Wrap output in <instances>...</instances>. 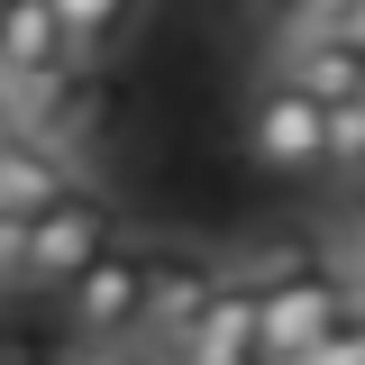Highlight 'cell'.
<instances>
[{"label":"cell","instance_id":"obj_8","mask_svg":"<svg viewBox=\"0 0 365 365\" xmlns=\"http://www.w3.org/2000/svg\"><path fill=\"white\" fill-rule=\"evenodd\" d=\"M55 19H64L73 55H110V46L146 19V0H55Z\"/></svg>","mask_w":365,"mask_h":365},{"label":"cell","instance_id":"obj_7","mask_svg":"<svg viewBox=\"0 0 365 365\" xmlns=\"http://www.w3.org/2000/svg\"><path fill=\"white\" fill-rule=\"evenodd\" d=\"M274 73H283L292 91H311L319 110H338V101H356V91H365V46H347V37L274 46Z\"/></svg>","mask_w":365,"mask_h":365},{"label":"cell","instance_id":"obj_11","mask_svg":"<svg viewBox=\"0 0 365 365\" xmlns=\"http://www.w3.org/2000/svg\"><path fill=\"white\" fill-rule=\"evenodd\" d=\"M329 265L347 274V292L365 302V201H347V220H338V256H329Z\"/></svg>","mask_w":365,"mask_h":365},{"label":"cell","instance_id":"obj_16","mask_svg":"<svg viewBox=\"0 0 365 365\" xmlns=\"http://www.w3.org/2000/svg\"><path fill=\"white\" fill-rule=\"evenodd\" d=\"M356 101H365V91H356Z\"/></svg>","mask_w":365,"mask_h":365},{"label":"cell","instance_id":"obj_12","mask_svg":"<svg viewBox=\"0 0 365 365\" xmlns=\"http://www.w3.org/2000/svg\"><path fill=\"white\" fill-rule=\"evenodd\" d=\"M302 365H365V311H347V319H338V329H329V338H319Z\"/></svg>","mask_w":365,"mask_h":365},{"label":"cell","instance_id":"obj_5","mask_svg":"<svg viewBox=\"0 0 365 365\" xmlns=\"http://www.w3.org/2000/svg\"><path fill=\"white\" fill-rule=\"evenodd\" d=\"M228 256H192V247H155V265H146V329H137V347L146 356H174L182 329L201 319V302L220 292Z\"/></svg>","mask_w":365,"mask_h":365},{"label":"cell","instance_id":"obj_14","mask_svg":"<svg viewBox=\"0 0 365 365\" xmlns=\"http://www.w3.org/2000/svg\"><path fill=\"white\" fill-rule=\"evenodd\" d=\"M9 91H19V73H9V64H0V110H9Z\"/></svg>","mask_w":365,"mask_h":365},{"label":"cell","instance_id":"obj_4","mask_svg":"<svg viewBox=\"0 0 365 365\" xmlns=\"http://www.w3.org/2000/svg\"><path fill=\"white\" fill-rule=\"evenodd\" d=\"M165 365H265V283L228 256L220 292L201 302V319L182 329V347Z\"/></svg>","mask_w":365,"mask_h":365},{"label":"cell","instance_id":"obj_9","mask_svg":"<svg viewBox=\"0 0 365 365\" xmlns=\"http://www.w3.org/2000/svg\"><path fill=\"white\" fill-rule=\"evenodd\" d=\"M329 174L347 182V192L365 182V101H338L329 110Z\"/></svg>","mask_w":365,"mask_h":365},{"label":"cell","instance_id":"obj_2","mask_svg":"<svg viewBox=\"0 0 365 365\" xmlns=\"http://www.w3.org/2000/svg\"><path fill=\"white\" fill-rule=\"evenodd\" d=\"M247 155L265 174H283V182L329 174V110H319L311 91H292L283 73H265V83L247 91Z\"/></svg>","mask_w":365,"mask_h":365},{"label":"cell","instance_id":"obj_15","mask_svg":"<svg viewBox=\"0 0 365 365\" xmlns=\"http://www.w3.org/2000/svg\"><path fill=\"white\" fill-rule=\"evenodd\" d=\"M0 9H9V0H0Z\"/></svg>","mask_w":365,"mask_h":365},{"label":"cell","instance_id":"obj_3","mask_svg":"<svg viewBox=\"0 0 365 365\" xmlns=\"http://www.w3.org/2000/svg\"><path fill=\"white\" fill-rule=\"evenodd\" d=\"M101 247H119V210L73 182L64 201H46L37 220H28V292H64Z\"/></svg>","mask_w":365,"mask_h":365},{"label":"cell","instance_id":"obj_10","mask_svg":"<svg viewBox=\"0 0 365 365\" xmlns=\"http://www.w3.org/2000/svg\"><path fill=\"white\" fill-rule=\"evenodd\" d=\"M19 292H28V220L0 210V302H19Z\"/></svg>","mask_w":365,"mask_h":365},{"label":"cell","instance_id":"obj_6","mask_svg":"<svg viewBox=\"0 0 365 365\" xmlns=\"http://www.w3.org/2000/svg\"><path fill=\"white\" fill-rule=\"evenodd\" d=\"M0 64L19 73V83H55V73H73L83 55L64 37V19H55V0H9L0 9ZM19 101V91H9Z\"/></svg>","mask_w":365,"mask_h":365},{"label":"cell","instance_id":"obj_1","mask_svg":"<svg viewBox=\"0 0 365 365\" xmlns=\"http://www.w3.org/2000/svg\"><path fill=\"white\" fill-rule=\"evenodd\" d=\"M146 265H155V247H101V256H91V265L55 292L64 338H73L83 356L137 347V329H146Z\"/></svg>","mask_w":365,"mask_h":365},{"label":"cell","instance_id":"obj_13","mask_svg":"<svg viewBox=\"0 0 365 365\" xmlns=\"http://www.w3.org/2000/svg\"><path fill=\"white\" fill-rule=\"evenodd\" d=\"M338 37H347V46H365V0H338Z\"/></svg>","mask_w":365,"mask_h":365}]
</instances>
